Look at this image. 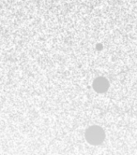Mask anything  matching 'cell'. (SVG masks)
I'll list each match as a JSON object with an SVG mask.
<instances>
[{"label":"cell","instance_id":"cell-1","mask_svg":"<svg viewBox=\"0 0 137 155\" xmlns=\"http://www.w3.org/2000/svg\"><path fill=\"white\" fill-rule=\"evenodd\" d=\"M105 138L104 131L99 126H91L86 131V139L91 145H99Z\"/></svg>","mask_w":137,"mask_h":155},{"label":"cell","instance_id":"cell-2","mask_svg":"<svg viewBox=\"0 0 137 155\" xmlns=\"http://www.w3.org/2000/svg\"><path fill=\"white\" fill-rule=\"evenodd\" d=\"M109 87V82L104 78H98L93 81V88L97 93H104Z\"/></svg>","mask_w":137,"mask_h":155}]
</instances>
